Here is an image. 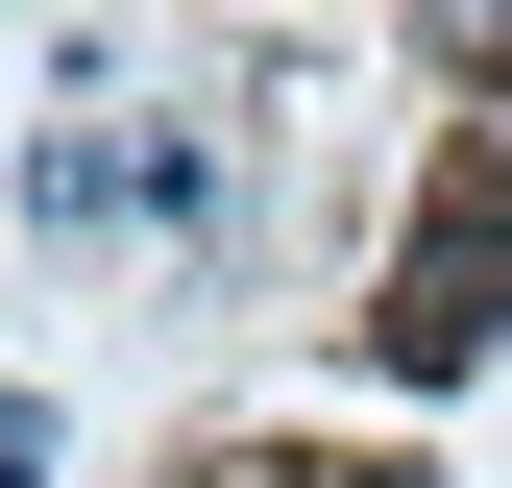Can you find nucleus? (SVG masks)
<instances>
[{
  "label": "nucleus",
  "instance_id": "f257e3e1",
  "mask_svg": "<svg viewBox=\"0 0 512 488\" xmlns=\"http://www.w3.org/2000/svg\"><path fill=\"white\" fill-rule=\"evenodd\" d=\"M488 342H512V171L439 147V196H415V244H391V366L439 391V366H488Z\"/></svg>",
  "mask_w": 512,
  "mask_h": 488
},
{
  "label": "nucleus",
  "instance_id": "f03ea898",
  "mask_svg": "<svg viewBox=\"0 0 512 488\" xmlns=\"http://www.w3.org/2000/svg\"><path fill=\"white\" fill-rule=\"evenodd\" d=\"M49 220L74 244H196L220 220V147L196 122H74V147H49Z\"/></svg>",
  "mask_w": 512,
  "mask_h": 488
},
{
  "label": "nucleus",
  "instance_id": "7ed1b4c3",
  "mask_svg": "<svg viewBox=\"0 0 512 488\" xmlns=\"http://www.w3.org/2000/svg\"><path fill=\"white\" fill-rule=\"evenodd\" d=\"M220 488H342V464H220Z\"/></svg>",
  "mask_w": 512,
  "mask_h": 488
},
{
  "label": "nucleus",
  "instance_id": "20e7f679",
  "mask_svg": "<svg viewBox=\"0 0 512 488\" xmlns=\"http://www.w3.org/2000/svg\"><path fill=\"white\" fill-rule=\"evenodd\" d=\"M342 488H415V464H342Z\"/></svg>",
  "mask_w": 512,
  "mask_h": 488
}]
</instances>
